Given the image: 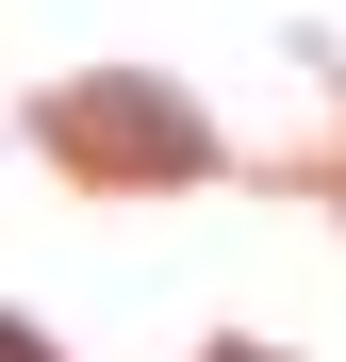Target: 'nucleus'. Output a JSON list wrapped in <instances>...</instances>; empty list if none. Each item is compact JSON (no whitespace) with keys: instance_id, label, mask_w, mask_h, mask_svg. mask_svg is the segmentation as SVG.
<instances>
[{"instance_id":"f257e3e1","label":"nucleus","mask_w":346,"mask_h":362,"mask_svg":"<svg viewBox=\"0 0 346 362\" xmlns=\"http://www.w3.org/2000/svg\"><path fill=\"white\" fill-rule=\"evenodd\" d=\"M50 148H83V165H149V181L214 165V132H198L165 83H83V99H50Z\"/></svg>"},{"instance_id":"f03ea898","label":"nucleus","mask_w":346,"mask_h":362,"mask_svg":"<svg viewBox=\"0 0 346 362\" xmlns=\"http://www.w3.org/2000/svg\"><path fill=\"white\" fill-rule=\"evenodd\" d=\"M0 362H50V346H33V329H17V313H0Z\"/></svg>"}]
</instances>
